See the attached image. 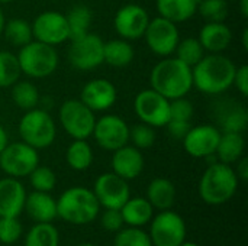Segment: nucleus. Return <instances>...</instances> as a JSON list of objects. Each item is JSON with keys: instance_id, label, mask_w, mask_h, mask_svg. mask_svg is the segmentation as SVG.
Wrapping results in <instances>:
<instances>
[{"instance_id": "f257e3e1", "label": "nucleus", "mask_w": 248, "mask_h": 246, "mask_svg": "<svg viewBox=\"0 0 248 246\" xmlns=\"http://www.w3.org/2000/svg\"><path fill=\"white\" fill-rule=\"evenodd\" d=\"M235 70V64L228 57L222 54H208L192 67L193 87L209 96L222 94L232 87Z\"/></svg>"}, {"instance_id": "f03ea898", "label": "nucleus", "mask_w": 248, "mask_h": 246, "mask_svg": "<svg viewBox=\"0 0 248 246\" xmlns=\"http://www.w3.org/2000/svg\"><path fill=\"white\" fill-rule=\"evenodd\" d=\"M150 86L169 100L186 97L193 88L192 68L176 57H166L153 67L150 74Z\"/></svg>"}, {"instance_id": "7ed1b4c3", "label": "nucleus", "mask_w": 248, "mask_h": 246, "mask_svg": "<svg viewBox=\"0 0 248 246\" xmlns=\"http://www.w3.org/2000/svg\"><path fill=\"white\" fill-rule=\"evenodd\" d=\"M238 177L230 164L214 162L205 170L199 181V196L211 206H219L230 202L238 190Z\"/></svg>"}, {"instance_id": "20e7f679", "label": "nucleus", "mask_w": 248, "mask_h": 246, "mask_svg": "<svg viewBox=\"0 0 248 246\" xmlns=\"http://www.w3.org/2000/svg\"><path fill=\"white\" fill-rule=\"evenodd\" d=\"M100 212V204L93 193L86 187L67 188L57 200V216L71 225H87Z\"/></svg>"}, {"instance_id": "39448f33", "label": "nucleus", "mask_w": 248, "mask_h": 246, "mask_svg": "<svg viewBox=\"0 0 248 246\" xmlns=\"http://www.w3.org/2000/svg\"><path fill=\"white\" fill-rule=\"evenodd\" d=\"M16 57L22 74L31 78H45L51 75L57 70L60 62L55 46L42 43L35 39L19 48Z\"/></svg>"}, {"instance_id": "423d86ee", "label": "nucleus", "mask_w": 248, "mask_h": 246, "mask_svg": "<svg viewBox=\"0 0 248 246\" xmlns=\"http://www.w3.org/2000/svg\"><path fill=\"white\" fill-rule=\"evenodd\" d=\"M17 132L22 142L39 151L54 144L57 136V126L46 110L35 107L32 110H26L20 117Z\"/></svg>"}, {"instance_id": "0eeeda50", "label": "nucleus", "mask_w": 248, "mask_h": 246, "mask_svg": "<svg viewBox=\"0 0 248 246\" xmlns=\"http://www.w3.org/2000/svg\"><path fill=\"white\" fill-rule=\"evenodd\" d=\"M58 117L62 129L73 139H87L92 136L96 116L80 99L65 100L58 110Z\"/></svg>"}, {"instance_id": "6e6552de", "label": "nucleus", "mask_w": 248, "mask_h": 246, "mask_svg": "<svg viewBox=\"0 0 248 246\" xmlns=\"http://www.w3.org/2000/svg\"><path fill=\"white\" fill-rule=\"evenodd\" d=\"M39 165L38 149L29 146L25 142L7 144L0 152V170L13 178L28 177Z\"/></svg>"}, {"instance_id": "1a4fd4ad", "label": "nucleus", "mask_w": 248, "mask_h": 246, "mask_svg": "<svg viewBox=\"0 0 248 246\" xmlns=\"http://www.w3.org/2000/svg\"><path fill=\"white\" fill-rule=\"evenodd\" d=\"M186 233L183 217L169 209L153 216L148 235L153 246H180L186 242Z\"/></svg>"}, {"instance_id": "9d476101", "label": "nucleus", "mask_w": 248, "mask_h": 246, "mask_svg": "<svg viewBox=\"0 0 248 246\" xmlns=\"http://www.w3.org/2000/svg\"><path fill=\"white\" fill-rule=\"evenodd\" d=\"M134 110L142 123L153 128H164L170 120V100L151 87L137 94Z\"/></svg>"}, {"instance_id": "9b49d317", "label": "nucleus", "mask_w": 248, "mask_h": 246, "mask_svg": "<svg viewBox=\"0 0 248 246\" xmlns=\"http://www.w3.org/2000/svg\"><path fill=\"white\" fill-rule=\"evenodd\" d=\"M105 41L96 33H86L71 41L68 48V61L78 71H90L103 64Z\"/></svg>"}, {"instance_id": "f8f14e48", "label": "nucleus", "mask_w": 248, "mask_h": 246, "mask_svg": "<svg viewBox=\"0 0 248 246\" xmlns=\"http://www.w3.org/2000/svg\"><path fill=\"white\" fill-rule=\"evenodd\" d=\"M150 51L158 57H170L180 41V32L176 23L157 16L150 19L144 36Z\"/></svg>"}, {"instance_id": "ddd939ff", "label": "nucleus", "mask_w": 248, "mask_h": 246, "mask_svg": "<svg viewBox=\"0 0 248 246\" xmlns=\"http://www.w3.org/2000/svg\"><path fill=\"white\" fill-rule=\"evenodd\" d=\"M92 136L105 151H116L129 142V126L118 115H105L96 119Z\"/></svg>"}, {"instance_id": "4468645a", "label": "nucleus", "mask_w": 248, "mask_h": 246, "mask_svg": "<svg viewBox=\"0 0 248 246\" xmlns=\"http://www.w3.org/2000/svg\"><path fill=\"white\" fill-rule=\"evenodd\" d=\"M32 25V35L35 41L57 46L70 39L65 14L57 10H46L39 13Z\"/></svg>"}, {"instance_id": "2eb2a0df", "label": "nucleus", "mask_w": 248, "mask_h": 246, "mask_svg": "<svg viewBox=\"0 0 248 246\" xmlns=\"http://www.w3.org/2000/svg\"><path fill=\"white\" fill-rule=\"evenodd\" d=\"M93 193L100 207L116 210H121V207L131 197L128 181L121 178L115 173H105L99 175L94 181Z\"/></svg>"}, {"instance_id": "dca6fc26", "label": "nucleus", "mask_w": 248, "mask_h": 246, "mask_svg": "<svg viewBox=\"0 0 248 246\" xmlns=\"http://www.w3.org/2000/svg\"><path fill=\"white\" fill-rule=\"evenodd\" d=\"M148 12L135 3L125 4L118 9L113 17V26L116 33L126 41L141 39L148 26Z\"/></svg>"}, {"instance_id": "f3484780", "label": "nucleus", "mask_w": 248, "mask_h": 246, "mask_svg": "<svg viewBox=\"0 0 248 246\" xmlns=\"http://www.w3.org/2000/svg\"><path fill=\"white\" fill-rule=\"evenodd\" d=\"M221 130L214 125L192 126L186 136L182 139L185 151L193 158H208L215 155Z\"/></svg>"}, {"instance_id": "a211bd4d", "label": "nucleus", "mask_w": 248, "mask_h": 246, "mask_svg": "<svg viewBox=\"0 0 248 246\" xmlns=\"http://www.w3.org/2000/svg\"><path fill=\"white\" fill-rule=\"evenodd\" d=\"M116 87L106 78H93L87 81L80 93V100L94 113L109 110L116 103Z\"/></svg>"}, {"instance_id": "6ab92c4d", "label": "nucleus", "mask_w": 248, "mask_h": 246, "mask_svg": "<svg viewBox=\"0 0 248 246\" xmlns=\"http://www.w3.org/2000/svg\"><path fill=\"white\" fill-rule=\"evenodd\" d=\"M144 155L141 149L134 145H124L119 149L113 151L112 155V173L121 178L129 181L141 175L144 170Z\"/></svg>"}, {"instance_id": "aec40b11", "label": "nucleus", "mask_w": 248, "mask_h": 246, "mask_svg": "<svg viewBox=\"0 0 248 246\" xmlns=\"http://www.w3.org/2000/svg\"><path fill=\"white\" fill-rule=\"evenodd\" d=\"M26 190L19 178L0 180V217H17L25 209Z\"/></svg>"}, {"instance_id": "412c9836", "label": "nucleus", "mask_w": 248, "mask_h": 246, "mask_svg": "<svg viewBox=\"0 0 248 246\" xmlns=\"http://www.w3.org/2000/svg\"><path fill=\"white\" fill-rule=\"evenodd\" d=\"M198 39L205 52L222 54L232 41V30L225 22H206L199 30Z\"/></svg>"}, {"instance_id": "4be33fe9", "label": "nucleus", "mask_w": 248, "mask_h": 246, "mask_svg": "<svg viewBox=\"0 0 248 246\" xmlns=\"http://www.w3.org/2000/svg\"><path fill=\"white\" fill-rule=\"evenodd\" d=\"M36 223H51L57 217V200L49 193L35 191L26 194L25 209Z\"/></svg>"}, {"instance_id": "5701e85b", "label": "nucleus", "mask_w": 248, "mask_h": 246, "mask_svg": "<svg viewBox=\"0 0 248 246\" xmlns=\"http://www.w3.org/2000/svg\"><path fill=\"white\" fill-rule=\"evenodd\" d=\"M199 0H157L155 7L158 16L179 25L189 20L198 13Z\"/></svg>"}, {"instance_id": "b1692460", "label": "nucleus", "mask_w": 248, "mask_h": 246, "mask_svg": "<svg viewBox=\"0 0 248 246\" xmlns=\"http://www.w3.org/2000/svg\"><path fill=\"white\" fill-rule=\"evenodd\" d=\"M124 223L134 228H141L151 222L154 216V207L144 197H129L128 202L121 207Z\"/></svg>"}, {"instance_id": "393cba45", "label": "nucleus", "mask_w": 248, "mask_h": 246, "mask_svg": "<svg viewBox=\"0 0 248 246\" xmlns=\"http://www.w3.org/2000/svg\"><path fill=\"white\" fill-rule=\"evenodd\" d=\"M147 200L157 210H169L176 202L174 184L163 177L154 178L147 188Z\"/></svg>"}, {"instance_id": "a878e982", "label": "nucleus", "mask_w": 248, "mask_h": 246, "mask_svg": "<svg viewBox=\"0 0 248 246\" xmlns=\"http://www.w3.org/2000/svg\"><path fill=\"white\" fill-rule=\"evenodd\" d=\"M246 151V141L243 133L238 132H224L221 133L215 155L219 162L234 164L237 162Z\"/></svg>"}, {"instance_id": "bb28decb", "label": "nucleus", "mask_w": 248, "mask_h": 246, "mask_svg": "<svg viewBox=\"0 0 248 246\" xmlns=\"http://www.w3.org/2000/svg\"><path fill=\"white\" fill-rule=\"evenodd\" d=\"M134 57L135 51L131 45V41L119 38L103 43V62L110 67L124 68L132 62Z\"/></svg>"}, {"instance_id": "cd10ccee", "label": "nucleus", "mask_w": 248, "mask_h": 246, "mask_svg": "<svg viewBox=\"0 0 248 246\" xmlns=\"http://www.w3.org/2000/svg\"><path fill=\"white\" fill-rule=\"evenodd\" d=\"M65 19H67V25H68L70 41H73V39H77L90 32L93 13H92L90 7H87L84 4H76L68 10V13L65 14Z\"/></svg>"}, {"instance_id": "c85d7f7f", "label": "nucleus", "mask_w": 248, "mask_h": 246, "mask_svg": "<svg viewBox=\"0 0 248 246\" xmlns=\"http://www.w3.org/2000/svg\"><path fill=\"white\" fill-rule=\"evenodd\" d=\"M65 161L74 171H84L93 164V149L86 139H74L67 151Z\"/></svg>"}, {"instance_id": "c756f323", "label": "nucleus", "mask_w": 248, "mask_h": 246, "mask_svg": "<svg viewBox=\"0 0 248 246\" xmlns=\"http://www.w3.org/2000/svg\"><path fill=\"white\" fill-rule=\"evenodd\" d=\"M10 88H12V93H10L12 100L19 109L26 112V110H32L38 107L41 96H39L38 87L33 83L28 80H22V81L17 80Z\"/></svg>"}, {"instance_id": "7c9ffc66", "label": "nucleus", "mask_w": 248, "mask_h": 246, "mask_svg": "<svg viewBox=\"0 0 248 246\" xmlns=\"http://www.w3.org/2000/svg\"><path fill=\"white\" fill-rule=\"evenodd\" d=\"M3 33H4L6 41L16 48H22L23 45L33 41L32 25L28 20L20 19V17H13L10 20H6Z\"/></svg>"}, {"instance_id": "2f4dec72", "label": "nucleus", "mask_w": 248, "mask_h": 246, "mask_svg": "<svg viewBox=\"0 0 248 246\" xmlns=\"http://www.w3.org/2000/svg\"><path fill=\"white\" fill-rule=\"evenodd\" d=\"M60 233L52 223H36L25 238V246H58Z\"/></svg>"}, {"instance_id": "473e14b6", "label": "nucleus", "mask_w": 248, "mask_h": 246, "mask_svg": "<svg viewBox=\"0 0 248 246\" xmlns=\"http://www.w3.org/2000/svg\"><path fill=\"white\" fill-rule=\"evenodd\" d=\"M22 75L17 57L10 51H0V88L12 87Z\"/></svg>"}, {"instance_id": "72a5a7b5", "label": "nucleus", "mask_w": 248, "mask_h": 246, "mask_svg": "<svg viewBox=\"0 0 248 246\" xmlns=\"http://www.w3.org/2000/svg\"><path fill=\"white\" fill-rule=\"evenodd\" d=\"M174 54L177 59L192 68L205 57V49L198 38H185L179 41Z\"/></svg>"}, {"instance_id": "f704fd0d", "label": "nucleus", "mask_w": 248, "mask_h": 246, "mask_svg": "<svg viewBox=\"0 0 248 246\" xmlns=\"http://www.w3.org/2000/svg\"><path fill=\"white\" fill-rule=\"evenodd\" d=\"M248 123V112L247 109L235 103L232 107L227 109L221 116V128L224 132H238L243 133L246 130Z\"/></svg>"}, {"instance_id": "c9c22d12", "label": "nucleus", "mask_w": 248, "mask_h": 246, "mask_svg": "<svg viewBox=\"0 0 248 246\" xmlns=\"http://www.w3.org/2000/svg\"><path fill=\"white\" fill-rule=\"evenodd\" d=\"M198 12L206 22H225L230 13L228 0H199Z\"/></svg>"}, {"instance_id": "e433bc0d", "label": "nucleus", "mask_w": 248, "mask_h": 246, "mask_svg": "<svg viewBox=\"0 0 248 246\" xmlns=\"http://www.w3.org/2000/svg\"><path fill=\"white\" fill-rule=\"evenodd\" d=\"M113 246H153L150 235L141 228H122L116 232Z\"/></svg>"}, {"instance_id": "4c0bfd02", "label": "nucleus", "mask_w": 248, "mask_h": 246, "mask_svg": "<svg viewBox=\"0 0 248 246\" xmlns=\"http://www.w3.org/2000/svg\"><path fill=\"white\" fill-rule=\"evenodd\" d=\"M31 186L33 187L35 191H42V193H49L55 188L57 186V175L55 173L44 165H38L29 175Z\"/></svg>"}, {"instance_id": "58836bf2", "label": "nucleus", "mask_w": 248, "mask_h": 246, "mask_svg": "<svg viewBox=\"0 0 248 246\" xmlns=\"http://www.w3.org/2000/svg\"><path fill=\"white\" fill-rule=\"evenodd\" d=\"M155 128L145 125V123H138L129 128V141L132 145L138 149H148L154 145L155 142Z\"/></svg>"}, {"instance_id": "ea45409f", "label": "nucleus", "mask_w": 248, "mask_h": 246, "mask_svg": "<svg viewBox=\"0 0 248 246\" xmlns=\"http://www.w3.org/2000/svg\"><path fill=\"white\" fill-rule=\"evenodd\" d=\"M22 236V223L17 217H0V242L12 245Z\"/></svg>"}, {"instance_id": "a19ab883", "label": "nucleus", "mask_w": 248, "mask_h": 246, "mask_svg": "<svg viewBox=\"0 0 248 246\" xmlns=\"http://www.w3.org/2000/svg\"><path fill=\"white\" fill-rule=\"evenodd\" d=\"M195 113V107L190 100L186 97H179L170 100V120H183L192 122Z\"/></svg>"}, {"instance_id": "79ce46f5", "label": "nucleus", "mask_w": 248, "mask_h": 246, "mask_svg": "<svg viewBox=\"0 0 248 246\" xmlns=\"http://www.w3.org/2000/svg\"><path fill=\"white\" fill-rule=\"evenodd\" d=\"M100 223H102V228L108 232H118L125 225L121 210H116V209H105V213L100 217Z\"/></svg>"}, {"instance_id": "37998d69", "label": "nucleus", "mask_w": 248, "mask_h": 246, "mask_svg": "<svg viewBox=\"0 0 248 246\" xmlns=\"http://www.w3.org/2000/svg\"><path fill=\"white\" fill-rule=\"evenodd\" d=\"M232 86H235V88L240 91V94H241L243 97H247L248 96V65L237 67L235 74H234Z\"/></svg>"}, {"instance_id": "c03bdc74", "label": "nucleus", "mask_w": 248, "mask_h": 246, "mask_svg": "<svg viewBox=\"0 0 248 246\" xmlns=\"http://www.w3.org/2000/svg\"><path fill=\"white\" fill-rule=\"evenodd\" d=\"M169 133L174 138V139H183L186 136V133L190 130L192 128V122H183V120H169V123L166 125Z\"/></svg>"}, {"instance_id": "a18cd8bd", "label": "nucleus", "mask_w": 248, "mask_h": 246, "mask_svg": "<svg viewBox=\"0 0 248 246\" xmlns=\"http://www.w3.org/2000/svg\"><path fill=\"white\" fill-rule=\"evenodd\" d=\"M238 164H237V171H235V174H237V177H238V180L240 181H247L248 180V159L246 157H241L238 161H237Z\"/></svg>"}, {"instance_id": "49530a36", "label": "nucleus", "mask_w": 248, "mask_h": 246, "mask_svg": "<svg viewBox=\"0 0 248 246\" xmlns=\"http://www.w3.org/2000/svg\"><path fill=\"white\" fill-rule=\"evenodd\" d=\"M7 144H9V135L6 132V129L0 125V152L6 148Z\"/></svg>"}, {"instance_id": "de8ad7c7", "label": "nucleus", "mask_w": 248, "mask_h": 246, "mask_svg": "<svg viewBox=\"0 0 248 246\" xmlns=\"http://www.w3.org/2000/svg\"><path fill=\"white\" fill-rule=\"evenodd\" d=\"M240 3V12L243 14V17H247L248 16V0H238Z\"/></svg>"}, {"instance_id": "09e8293b", "label": "nucleus", "mask_w": 248, "mask_h": 246, "mask_svg": "<svg viewBox=\"0 0 248 246\" xmlns=\"http://www.w3.org/2000/svg\"><path fill=\"white\" fill-rule=\"evenodd\" d=\"M4 23H6V19H4V13L0 7V35L3 33V28H4Z\"/></svg>"}, {"instance_id": "8fccbe9b", "label": "nucleus", "mask_w": 248, "mask_h": 246, "mask_svg": "<svg viewBox=\"0 0 248 246\" xmlns=\"http://www.w3.org/2000/svg\"><path fill=\"white\" fill-rule=\"evenodd\" d=\"M243 46H244V49H248V30L247 29H244V32H243Z\"/></svg>"}, {"instance_id": "3c124183", "label": "nucleus", "mask_w": 248, "mask_h": 246, "mask_svg": "<svg viewBox=\"0 0 248 246\" xmlns=\"http://www.w3.org/2000/svg\"><path fill=\"white\" fill-rule=\"evenodd\" d=\"M180 246H201L198 245V244H193V242H183Z\"/></svg>"}, {"instance_id": "603ef678", "label": "nucleus", "mask_w": 248, "mask_h": 246, "mask_svg": "<svg viewBox=\"0 0 248 246\" xmlns=\"http://www.w3.org/2000/svg\"><path fill=\"white\" fill-rule=\"evenodd\" d=\"M10 1H13V0H0V4H4V3H10Z\"/></svg>"}, {"instance_id": "864d4df0", "label": "nucleus", "mask_w": 248, "mask_h": 246, "mask_svg": "<svg viewBox=\"0 0 248 246\" xmlns=\"http://www.w3.org/2000/svg\"><path fill=\"white\" fill-rule=\"evenodd\" d=\"M77 246H97V245H93V244H80V245Z\"/></svg>"}]
</instances>
